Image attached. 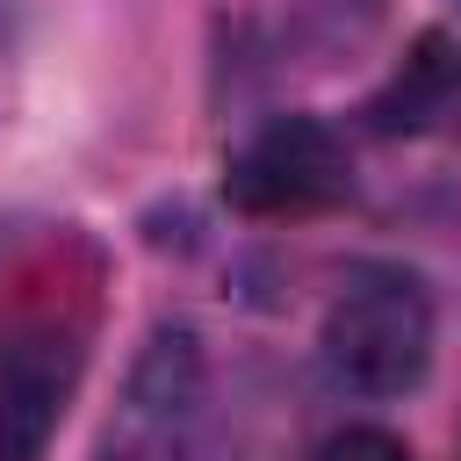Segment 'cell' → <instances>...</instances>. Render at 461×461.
<instances>
[{"mask_svg": "<svg viewBox=\"0 0 461 461\" xmlns=\"http://www.w3.org/2000/svg\"><path fill=\"white\" fill-rule=\"evenodd\" d=\"M432 339H439V317H432V295L411 267L396 259H367L339 281V295L324 303V367L339 389L353 396H403L425 382L432 367Z\"/></svg>", "mask_w": 461, "mask_h": 461, "instance_id": "obj_1", "label": "cell"}, {"mask_svg": "<svg viewBox=\"0 0 461 461\" xmlns=\"http://www.w3.org/2000/svg\"><path fill=\"white\" fill-rule=\"evenodd\" d=\"M86 375V317L36 295L0 324V461H43Z\"/></svg>", "mask_w": 461, "mask_h": 461, "instance_id": "obj_2", "label": "cell"}, {"mask_svg": "<svg viewBox=\"0 0 461 461\" xmlns=\"http://www.w3.org/2000/svg\"><path fill=\"white\" fill-rule=\"evenodd\" d=\"M353 187V158H346V137L324 122V115H274L259 122L238 151H230V173H223V202L252 223H303V216H324L339 209Z\"/></svg>", "mask_w": 461, "mask_h": 461, "instance_id": "obj_3", "label": "cell"}, {"mask_svg": "<svg viewBox=\"0 0 461 461\" xmlns=\"http://www.w3.org/2000/svg\"><path fill=\"white\" fill-rule=\"evenodd\" d=\"M202 389V360H194V339L187 331H151L144 360L130 367V396H122V418L108 425L101 454L94 461H194L187 454V403Z\"/></svg>", "mask_w": 461, "mask_h": 461, "instance_id": "obj_4", "label": "cell"}, {"mask_svg": "<svg viewBox=\"0 0 461 461\" xmlns=\"http://www.w3.org/2000/svg\"><path fill=\"white\" fill-rule=\"evenodd\" d=\"M454 86H461V58L447 50V36H425L367 115H375V130H389V137H396V130H425L432 115H447Z\"/></svg>", "mask_w": 461, "mask_h": 461, "instance_id": "obj_5", "label": "cell"}, {"mask_svg": "<svg viewBox=\"0 0 461 461\" xmlns=\"http://www.w3.org/2000/svg\"><path fill=\"white\" fill-rule=\"evenodd\" d=\"M310 461H411V447L389 432V425H339L317 439Z\"/></svg>", "mask_w": 461, "mask_h": 461, "instance_id": "obj_6", "label": "cell"}]
</instances>
